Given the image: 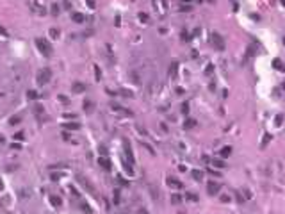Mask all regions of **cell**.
<instances>
[{
    "mask_svg": "<svg viewBox=\"0 0 285 214\" xmlns=\"http://www.w3.org/2000/svg\"><path fill=\"white\" fill-rule=\"evenodd\" d=\"M212 164H214V168H219V170H223L226 164H225V162L223 161H219V159H216V161H212Z\"/></svg>",
    "mask_w": 285,
    "mask_h": 214,
    "instance_id": "cell-21",
    "label": "cell"
},
{
    "mask_svg": "<svg viewBox=\"0 0 285 214\" xmlns=\"http://www.w3.org/2000/svg\"><path fill=\"white\" fill-rule=\"evenodd\" d=\"M185 198H187V200H191V202H196V200H198V196L193 195V193H185Z\"/></svg>",
    "mask_w": 285,
    "mask_h": 214,
    "instance_id": "cell-32",
    "label": "cell"
},
{
    "mask_svg": "<svg viewBox=\"0 0 285 214\" xmlns=\"http://www.w3.org/2000/svg\"><path fill=\"white\" fill-rule=\"evenodd\" d=\"M50 13L54 14V16H57V14L61 13V7H59V4H52V5H50Z\"/></svg>",
    "mask_w": 285,
    "mask_h": 214,
    "instance_id": "cell-17",
    "label": "cell"
},
{
    "mask_svg": "<svg viewBox=\"0 0 285 214\" xmlns=\"http://www.w3.org/2000/svg\"><path fill=\"white\" fill-rule=\"evenodd\" d=\"M48 34H50V38H54V39H57V36H59V30H57V29H54V27H52V29L48 30Z\"/></svg>",
    "mask_w": 285,
    "mask_h": 214,
    "instance_id": "cell-23",
    "label": "cell"
},
{
    "mask_svg": "<svg viewBox=\"0 0 285 214\" xmlns=\"http://www.w3.org/2000/svg\"><path fill=\"white\" fill-rule=\"evenodd\" d=\"M191 175H193L194 180H202V178H203V171H202V170H193Z\"/></svg>",
    "mask_w": 285,
    "mask_h": 214,
    "instance_id": "cell-14",
    "label": "cell"
},
{
    "mask_svg": "<svg viewBox=\"0 0 285 214\" xmlns=\"http://www.w3.org/2000/svg\"><path fill=\"white\" fill-rule=\"evenodd\" d=\"M36 45H38V48H39V52L41 54H43L45 57H50L52 55V46L48 45V41H46V39H36Z\"/></svg>",
    "mask_w": 285,
    "mask_h": 214,
    "instance_id": "cell-2",
    "label": "cell"
},
{
    "mask_svg": "<svg viewBox=\"0 0 285 214\" xmlns=\"http://www.w3.org/2000/svg\"><path fill=\"white\" fill-rule=\"evenodd\" d=\"M64 129H68V130H79L80 125L79 123H64Z\"/></svg>",
    "mask_w": 285,
    "mask_h": 214,
    "instance_id": "cell-20",
    "label": "cell"
},
{
    "mask_svg": "<svg viewBox=\"0 0 285 214\" xmlns=\"http://www.w3.org/2000/svg\"><path fill=\"white\" fill-rule=\"evenodd\" d=\"M283 45H285V38H283Z\"/></svg>",
    "mask_w": 285,
    "mask_h": 214,
    "instance_id": "cell-46",
    "label": "cell"
},
{
    "mask_svg": "<svg viewBox=\"0 0 285 214\" xmlns=\"http://www.w3.org/2000/svg\"><path fill=\"white\" fill-rule=\"evenodd\" d=\"M219 191H221V184H219V182L210 180L208 184H207V193H208V195H217Z\"/></svg>",
    "mask_w": 285,
    "mask_h": 214,
    "instance_id": "cell-4",
    "label": "cell"
},
{
    "mask_svg": "<svg viewBox=\"0 0 285 214\" xmlns=\"http://www.w3.org/2000/svg\"><path fill=\"white\" fill-rule=\"evenodd\" d=\"M194 125H196V121H194V120H187L185 123H184V127H185V129H193Z\"/></svg>",
    "mask_w": 285,
    "mask_h": 214,
    "instance_id": "cell-26",
    "label": "cell"
},
{
    "mask_svg": "<svg viewBox=\"0 0 285 214\" xmlns=\"http://www.w3.org/2000/svg\"><path fill=\"white\" fill-rule=\"evenodd\" d=\"M153 4H155V9H157V11H159V14L161 16H164L166 13H167V5H166V2H164V0H153Z\"/></svg>",
    "mask_w": 285,
    "mask_h": 214,
    "instance_id": "cell-6",
    "label": "cell"
},
{
    "mask_svg": "<svg viewBox=\"0 0 285 214\" xmlns=\"http://www.w3.org/2000/svg\"><path fill=\"white\" fill-rule=\"evenodd\" d=\"M71 20H73V22H77V23H84V22H86V16H84L82 13H73L71 14Z\"/></svg>",
    "mask_w": 285,
    "mask_h": 214,
    "instance_id": "cell-11",
    "label": "cell"
},
{
    "mask_svg": "<svg viewBox=\"0 0 285 214\" xmlns=\"http://www.w3.org/2000/svg\"><path fill=\"white\" fill-rule=\"evenodd\" d=\"M182 113H184V114H187V113H189V105H187V104H184V105H182Z\"/></svg>",
    "mask_w": 285,
    "mask_h": 214,
    "instance_id": "cell-36",
    "label": "cell"
},
{
    "mask_svg": "<svg viewBox=\"0 0 285 214\" xmlns=\"http://www.w3.org/2000/svg\"><path fill=\"white\" fill-rule=\"evenodd\" d=\"M273 66L276 68V70H283V66H282V61H280V59H274V61H273Z\"/></svg>",
    "mask_w": 285,
    "mask_h": 214,
    "instance_id": "cell-27",
    "label": "cell"
},
{
    "mask_svg": "<svg viewBox=\"0 0 285 214\" xmlns=\"http://www.w3.org/2000/svg\"><path fill=\"white\" fill-rule=\"evenodd\" d=\"M176 68H178V64H176V63H173V64H171V68H169V77H175V75H176Z\"/></svg>",
    "mask_w": 285,
    "mask_h": 214,
    "instance_id": "cell-24",
    "label": "cell"
},
{
    "mask_svg": "<svg viewBox=\"0 0 285 214\" xmlns=\"http://www.w3.org/2000/svg\"><path fill=\"white\" fill-rule=\"evenodd\" d=\"M94 77H96V80H100L102 79V71H100V68L94 64Z\"/></svg>",
    "mask_w": 285,
    "mask_h": 214,
    "instance_id": "cell-29",
    "label": "cell"
},
{
    "mask_svg": "<svg viewBox=\"0 0 285 214\" xmlns=\"http://www.w3.org/2000/svg\"><path fill=\"white\" fill-rule=\"evenodd\" d=\"M32 11H34V13H38V14H45V13H46V9H45V7H41L39 4H34Z\"/></svg>",
    "mask_w": 285,
    "mask_h": 214,
    "instance_id": "cell-16",
    "label": "cell"
},
{
    "mask_svg": "<svg viewBox=\"0 0 285 214\" xmlns=\"http://www.w3.org/2000/svg\"><path fill=\"white\" fill-rule=\"evenodd\" d=\"M269 141H271V134H264V139H262V145H260V148H266Z\"/></svg>",
    "mask_w": 285,
    "mask_h": 214,
    "instance_id": "cell-19",
    "label": "cell"
},
{
    "mask_svg": "<svg viewBox=\"0 0 285 214\" xmlns=\"http://www.w3.org/2000/svg\"><path fill=\"white\" fill-rule=\"evenodd\" d=\"M184 2H191V0H182V4H184Z\"/></svg>",
    "mask_w": 285,
    "mask_h": 214,
    "instance_id": "cell-45",
    "label": "cell"
},
{
    "mask_svg": "<svg viewBox=\"0 0 285 214\" xmlns=\"http://www.w3.org/2000/svg\"><path fill=\"white\" fill-rule=\"evenodd\" d=\"M212 70H214V66H212V64H208L207 70H205V73H207V75H208V73H212Z\"/></svg>",
    "mask_w": 285,
    "mask_h": 214,
    "instance_id": "cell-37",
    "label": "cell"
},
{
    "mask_svg": "<svg viewBox=\"0 0 285 214\" xmlns=\"http://www.w3.org/2000/svg\"><path fill=\"white\" fill-rule=\"evenodd\" d=\"M191 9H193L191 5H182V7H180V11H191Z\"/></svg>",
    "mask_w": 285,
    "mask_h": 214,
    "instance_id": "cell-40",
    "label": "cell"
},
{
    "mask_svg": "<svg viewBox=\"0 0 285 214\" xmlns=\"http://www.w3.org/2000/svg\"><path fill=\"white\" fill-rule=\"evenodd\" d=\"M180 202H182V198L178 196V195H173V196H171V203H175V205H178Z\"/></svg>",
    "mask_w": 285,
    "mask_h": 214,
    "instance_id": "cell-28",
    "label": "cell"
},
{
    "mask_svg": "<svg viewBox=\"0 0 285 214\" xmlns=\"http://www.w3.org/2000/svg\"><path fill=\"white\" fill-rule=\"evenodd\" d=\"M123 146H125V155L128 157V164L132 166L134 164V155H132V148H130V145L126 141H123Z\"/></svg>",
    "mask_w": 285,
    "mask_h": 214,
    "instance_id": "cell-7",
    "label": "cell"
},
{
    "mask_svg": "<svg viewBox=\"0 0 285 214\" xmlns=\"http://www.w3.org/2000/svg\"><path fill=\"white\" fill-rule=\"evenodd\" d=\"M23 136H25V134H23V132H16V134H14V139H18V141H22V139H23Z\"/></svg>",
    "mask_w": 285,
    "mask_h": 214,
    "instance_id": "cell-34",
    "label": "cell"
},
{
    "mask_svg": "<svg viewBox=\"0 0 285 214\" xmlns=\"http://www.w3.org/2000/svg\"><path fill=\"white\" fill-rule=\"evenodd\" d=\"M50 203H52L54 207H61V205H62V200H61L59 196H50Z\"/></svg>",
    "mask_w": 285,
    "mask_h": 214,
    "instance_id": "cell-13",
    "label": "cell"
},
{
    "mask_svg": "<svg viewBox=\"0 0 285 214\" xmlns=\"http://www.w3.org/2000/svg\"><path fill=\"white\" fill-rule=\"evenodd\" d=\"M77 180H79V182H80V184H82L84 187H86V189H87V191L91 193V195H94V196H96V189H94V186L91 184V182H89L87 178H84V177H79Z\"/></svg>",
    "mask_w": 285,
    "mask_h": 214,
    "instance_id": "cell-5",
    "label": "cell"
},
{
    "mask_svg": "<svg viewBox=\"0 0 285 214\" xmlns=\"http://www.w3.org/2000/svg\"><path fill=\"white\" fill-rule=\"evenodd\" d=\"M70 193H71V195H73V196H75V198H79V193H77V189H73V187H70Z\"/></svg>",
    "mask_w": 285,
    "mask_h": 214,
    "instance_id": "cell-39",
    "label": "cell"
},
{
    "mask_svg": "<svg viewBox=\"0 0 285 214\" xmlns=\"http://www.w3.org/2000/svg\"><path fill=\"white\" fill-rule=\"evenodd\" d=\"M210 43H212V46H214L216 50H219V52H223V50H225V39H223V36L217 34V32L212 34V38H210Z\"/></svg>",
    "mask_w": 285,
    "mask_h": 214,
    "instance_id": "cell-3",
    "label": "cell"
},
{
    "mask_svg": "<svg viewBox=\"0 0 285 214\" xmlns=\"http://www.w3.org/2000/svg\"><path fill=\"white\" fill-rule=\"evenodd\" d=\"M166 184L169 186V187H173V189H182V187H184V186H182V182H180V180H176V178H173V177L167 178V180H166Z\"/></svg>",
    "mask_w": 285,
    "mask_h": 214,
    "instance_id": "cell-8",
    "label": "cell"
},
{
    "mask_svg": "<svg viewBox=\"0 0 285 214\" xmlns=\"http://www.w3.org/2000/svg\"><path fill=\"white\" fill-rule=\"evenodd\" d=\"M80 209H82V212H86V214H93V211H91V207L87 205V203H82Z\"/></svg>",
    "mask_w": 285,
    "mask_h": 214,
    "instance_id": "cell-22",
    "label": "cell"
},
{
    "mask_svg": "<svg viewBox=\"0 0 285 214\" xmlns=\"http://www.w3.org/2000/svg\"><path fill=\"white\" fill-rule=\"evenodd\" d=\"M98 164H100L103 170H109V168H111V162H109L107 157H100V159H98Z\"/></svg>",
    "mask_w": 285,
    "mask_h": 214,
    "instance_id": "cell-12",
    "label": "cell"
},
{
    "mask_svg": "<svg viewBox=\"0 0 285 214\" xmlns=\"http://www.w3.org/2000/svg\"><path fill=\"white\" fill-rule=\"evenodd\" d=\"M20 121H22V118H20V116H13V118H11V121H9V123H11V125H18Z\"/></svg>",
    "mask_w": 285,
    "mask_h": 214,
    "instance_id": "cell-31",
    "label": "cell"
},
{
    "mask_svg": "<svg viewBox=\"0 0 285 214\" xmlns=\"http://www.w3.org/2000/svg\"><path fill=\"white\" fill-rule=\"evenodd\" d=\"M0 32H2V34H4V36H7V30H5V29H4V27H0Z\"/></svg>",
    "mask_w": 285,
    "mask_h": 214,
    "instance_id": "cell-41",
    "label": "cell"
},
{
    "mask_svg": "<svg viewBox=\"0 0 285 214\" xmlns=\"http://www.w3.org/2000/svg\"><path fill=\"white\" fill-rule=\"evenodd\" d=\"M139 20H141L143 23H148V14H146V13H139Z\"/></svg>",
    "mask_w": 285,
    "mask_h": 214,
    "instance_id": "cell-30",
    "label": "cell"
},
{
    "mask_svg": "<svg viewBox=\"0 0 285 214\" xmlns=\"http://www.w3.org/2000/svg\"><path fill=\"white\" fill-rule=\"evenodd\" d=\"M20 196H22V198H30V191H27V189H22V193H20Z\"/></svg>",
    "mask_w": 285,
    "mask_h": 214,
    "instance_id": "cell-33",
    "label": "cell"
},
{
    "mask_svg": "<svg viewBox=\"0 0 285 214\" xmlns=\"http://www.w3.org/2000/svg\"><path fill=\"white\" fill-rule=\"evenodd\" d=\"M27 96H29V98H30V100H36V98H38V96H39V95H38V93H36V91H32V89H30V91H27Z\"/></svg>",
    "mask_w": 285,
    "mask_h": 214,
    "instance_id": "cell-25",
    "label": "cell"
},
{
    "mask_svg": "<svg viewBox=\"0 0 285 214\" xmlns=\"http://www.w3.org/2000/svg\"><path fill=\"white\" fill-rule=\"evenodd\" d=\"M64 9H71V4L70 2H64Z\"/></svg>",
    "mask_w": 285,
    "mask_h": 214,
    "instance_id": "cell-42",
    "label": "cell"
},
{
    "mask_svg": "<svg viewBox=\"0 0 285 214\" xmlns=\"http://www.w3.org/2000/svg\"><path fill=\"white\" fill-rule=\"evenodd\" d=\"M32 111H34V114H36L38 118H41V116H43V113H45L41 105H34V107H32Z\"/></svg>",
    "mask_w": 285,
    "mask_h": 214,
    "instance_id": "cell-18",
    "label": "cell"
},
{
    "mask_svg": "<svg viewBox=\"0 0 285 214\" xmlns=\"http://www.w3.org/2000/svg\"><path fill=\"white\" fill-rule=\"evenodd\" d=\"M230 154H232V146H223V148H221V152H219L221 157H228Z\"/></svg>",
    "mask_w": 285,
    "mask_h": 214,
    "instance_id": "cell-15",
    "label": "cell"
},
{
    "mask_svg": "<svg viewBox=\"0 0 285 214\" xmlns=\"http://www.w3.org/2000/svg\"><path fill=\"white\" fill-rule=\"evenodd\" d=\"M139 214H150V212H148V211H144V209H143V211H141V212H139Z\"/></svg>",
    "mask_w": 285,
    "mask_h": 214,
    "instance_id": "cell-43",
    "label": "cell"
},
{
    "mask_svg": "<svg viewBox=\"0 0 285 214\" xmlns=\"http://www.w3.org/2000/svg\"><path fill=\"white\" fill-rule=\"evenodd\" d=\"M282 121H283V116L278 114V116H276V125H282Z\"/></svg>",
    "mask_w": 285,
    "mask_h": 214,
    "instance_id": "cell-38",
    "label": "cell"
},
{
    "mask_svg": "<svg viewBox=\"0 0 285 214\" xmlns=\"http://www.w3.org/2000/svg\"><path fill=\"white\" fill-rule=\"evenodd\" d=\"M84 91H86V84H82V82H73L71 93H84Z\"/></svg>",
    "mask_w": 285,
    "mask_h": 214,
    "instance_id": "cell-9",
    "label": "cell"
},
{
    "mask_svg": "<svg viewBox=\"0 0 285 214\" xmlns=\"http://www.w3.org/2000/svg\"><path fill=\"white\" fill-rule=\"evenodd\" d=\"M50 77H52V71H50L48 68H43V70H39V71H38V75H36V82H38L39 86H45V84L50 82Z\"/></svg>",
    "mask_w": 285,
    "mask_h": 214,
    "instance_id": "cell-1",
    "label": "cell"
},
{
    "mask_svg": "<svg viewBox=\"0 0 285 214\" xmlns=\"http://www.w3.org/2000/svg\"><path fill=\"white\" fill-rule=\"evenodd\" d=\"M4 189V184H2V180H0V191H2Z\"/></svg>",
    "mask_w": 285,
    "mask_h": 214,
    "instance_id": "cell-44",
    "label": "cell"
},
{
    "mask_svg": "<svg viewBox=\"0 0 285 214\" xmlns=\"http://www.w3.org/2000/svg\"><path fill=\"white\" fill-rule=\"evenodd\" d=\"M86 4H87L91 9H94V7H96V4H94V0H86Z\"/></svg>",
    "mask_w": 285,
    "mask_h": 214,
    "instance_id": "cell-35",
    "label": "cell"
},
{
    "mask_svg": "<svg viewBox=\"0 0 285 214\" xmlns=\"http://www.w3.org/2000/svg\"><path fill=\"white\" fill-rule=\"evenodd\" d=\"M93 111H94V102H91V100H86V102H84V113H93Z\"/></svg>",
    "mask_w": 285,
    "mask_h": 214,
    "instance_id": "cell-10",
    "label": "cell"
}]
</instances>
